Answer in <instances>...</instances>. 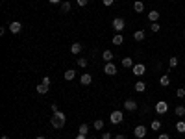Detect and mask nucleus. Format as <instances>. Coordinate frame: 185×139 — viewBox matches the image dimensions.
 Returning <instances> with one entry per match:
<instances>
[{
	"label": "nucleus",
	"mask_w": 185,
	"mask_h": 139,
	"mask_svg": "<svg viewBox=\"0 0 185 139\" xmlns=\"http://www.w3.org/2000/svg\"><path fill=\"white\" fill-rule=\"evenodd\" d=\"M92 126H95L96 130H102V128H104V121H102V119H96V121H95V124H92Z\"/></svg>",
	"instance_id": "obj_27"
},
{
	"label": "nucleus",
	"mask_w": 185,
	"mask_h": 139,
	"mask_svg": "<svg viewBox=\"0 0 185 139\" xmlns=\"http://www.w3.org/2000/svg\"><path fill=\"white\" fill-rule=\"evenodd\" d=\"M145 73H146V67H145L143 63H135V65H133V74H135V76L141 78V76H145Z\"/></svg>",
	"instance_id": "obj_6"
},
{
	"label": "nucleus",
	"mask_w": 185,
	"mask_h": 139,
	"mask_svg": "<svg viewBox=\"0 0 185 139\" xmlns=\"http://www.w3.org/2000/svg\"><path fill=\"white\" fill-rule=\"evenodd\" d=\"M174 115L181 119L183 115H185V106H176V108H174Z\"/></svg>",
	"instance_id": "obj_17"
},
{
	"label": "nucleus",
	"mask_w": 185,
	"mask_h": 139,
	"mask_svg": "<svg viewBox=\"0 0 185 139\" xmlns=\"http://www.w3.org/2000/svg\"><path fill=\"white\" fill-rule=\"evenodd\" d=\"M78 132H80L82 135H87V132H89V126H87V124H80V128H78Z\"/></svg>",
	"instance_id": "obj_26"
},
{
	"label": "nucleus",
	"mask_w": 185,
	"mask_h": 139,
	"mask_svg": "<svg viewBox=\"0 0 185 139\" xmlns=\"http://www.w3.org/2000/svg\"><path fill=\"white\" fill-rule=\"evenodd\" d=\"M0 139H9V137H8V135H2V137H0Z\"/></svg>",
	"instance_id": "obj_40"
},
{
	"label": "nucleus",
	"mask_w": 185,
	"mask_h": 139,
	"mask_svg": "<svg viewBox=\"0 0 185 139\" xmlns=\"http://www.w3.org/2000/svg\"><path fill=\"white\" fill-rule=\"evenodd\" d=\"M111 26H113V30L117 32V34H120V32L126 28V22H124V19H120V17H115L113 22H111Z\"/></svg>",
	"instance_id": "obj_2"
},
{
	"label": "nucleus",
	"mask_w": 185,
	"mask_h": 139,
	"mask_svg": "<svg viewBox=\"0 0 185 139\" xmlns=\"http://www.w3.org/2000/svg\"><path fill=\"white\" fill-rule=\"evenodd\" d=\"M41 84H44V85H50V84H52V80H50V78H48V76H44V78H43V82H41Z\"/></svg>",
	"instance_id": "obj_33"
},
{
	"label": "nucleus",
	"mask_w": 185,
	"mask_h": 139,
	"mask_svg": "<svg viewBox=\"0 0 185 139\" xmlns=\"http://www.w3.org/2000/svg\"><path fill=\"white\" fill-rule=\"evenodd\" d=\"M155 111H157L159 115H163V113H167V111H169V104H167L165 100H159V102L155 104Z\"/></svg>",
	"instance_id": "obj_7"
},
{
	"label": "nucleus",
	"mask_w": 185,
	"mask_h": 139,
	"mask_svg": "<svg viewBox=\"0 0 185 139\" xmlns=\"http://www.w3.org/2000/svg\"><path fill=\"white\" fill-rule=\"evenodd\" d=\"M9 30H11V34H19L22 30V24H20L19 20H13L11 24H9Z\"/></svg>",
	"instance_id": "obj_11"
},
{
	"label": "nucleus",
	"mask_w": 185,
	"mask_h": 139,
	"mask_svg": "<svg viewBox=\"0 0 185 139\" xmlns=\"http://www.w3.org/2000/svg\"><path fill=\"white\" fill-rule=\"evenodd\" d=\"M76 2H78V6H80V8H83V6H87L89 0H76Z\"/></svg>",
	"instance_id": "obj_34"
},
{
	"label": "nucleus",
	"mask_w": 185,
	"mask_h": 139,
	"mask_svg": "<svg viewBox=\"0 0 185 139\" xmlns=\"http://www.w3.org/2000/svg\"><path fill=\"white\" fill-rule=\"evenodd\" d=\"M76 139H85V135H82V134H78V135H76Z\"/></svg>",
	"instance_id": "obj_39"
},
{
	"label": "nucleus",
	"mask_w": 185,
	"mask_h": 139,
	"mask_svg": "<svg viewBox=\"0 0 185 139\" xmlns=\"http://www.w3.org/2000/svg\"><path fill=\"white\" fill-rule=\"evenodd\" d=\"M157 139H170V137H169V134H159Z\"/></svg>",
	"instance_id": "obj_36"
},
{
	"label": "nucleus",
	"mask_w": 185,
	"mask_h": 139,
	"mask_svg": "<svg viewBox=\"0 0 185 139\" xmlns=\"http://www.w3.org/2000/svg\"><path fill=\"white\" fill-rule=\"evenodd\" d=\"M133 11H135V13H143V11H145V4L141 2V0L133 2Z\"/></svg>",
	"instance_id": "obj_13"
},
{
	"label": "nucleus",
	"mask_w": 185,
	"mask_h": 139,
	"mask_svg": "<svg viewBox=\"0 0 185 139\" xmlns=\"http://www.w3.org/2000/svg\"><path fill=\"white\" fill-rule=\"evenodd\" d=\"M78 67H82V69L87 67V59L85 58H78Z\"/></svg>",
	"instance_id": "obj_31"
},
{
	"label": "nucleus",
	"mask_w": 185,
	"mask_h": 139,
	"mask_svg": "<svg viewBox=\"0 0 185 139\" xmlns=\"http://www.w3.org/2000/svg\"><path fill=\"white\" fill-rule=\"evenodd\" d=\"M68 11H71V2L63 0V2H61V13H68Z\"/></svg>",
	"instance_id": "obj_22"
},
{
	"label": "nucleus",
	"mask_w": 185,
	"mask_h": 139,
	"mask_svg": "<svg viewBox=\"0 0 185 139\" xmlns=\"http://www.w3.org/2000/svg\"><path fill=\"white\" fill-rule=\"evenodd\" d=\"M122 119H124V113H122V111H119V109H115V111L109 115V121H111L113 124H119V123H122Z\"/></svg>",
	"instance_id": "obj_3"
},
{
	"label": "nucleus",
	"mask_w": 185,
	"mask_h": 139,
	"mask_svg": "<svg viewBox=\"0 0 185 139\" xmlns=\"http://www.w3.org/2000/svg\"><path fill=\"white\" fill-rule=\"evenodd\" d=\"M48 87H50V85H44V84H39V85L35 87V91L39 93V95H46V93H48Z\"/></svg>",
	"instance_id": "obj_15"
},
{
	"label": "nucleus",
	"mask_w": 185,
	"mask_h": 139,
	"mask_svg": "<svg viewBox=\"0 0 185 139\" xmlns=\"http://www.w3.org/2000/svg\"><path fill=\"white\" fill-rule=\"evenodd\" d=\"M102 139H111V134H109V132H104V134H102Z\"/></svg>",
	"instance_id": "obj_35"
},
{
	"label": "nucleus",
	"mask_w": 185,
	"mask_h": 139,
	"mask_svg": "<svg viewBox=\"0 0 185 139\" xmlns=\"http://www.w3.org/2000/svg\"><path fill=\"white\" fill-rule=\"evenodd\" d=\"M169 2H172V0H169Z\"/></svg>",
	"instance_id": "obj_43"
},
{
	"label": "nucleus",
	"mask_w": 185,
	"mask_h": 139,
	"mask_svg": "<svg viewBox=\"0 0 185 139\" xmlns=\"http://www.w3.org/2000/svg\"><path fill=\"white\" fill-rule=\"evenodd\" d=\"M176 132L178 134H185V123L183 121H178L176 123Z\"/></svg>",
	"instance_id": "obj_23"
},
{
	"label": "nucleus",
	"mask_w": 185,
	"mask_h": 139,
	"mask_svg": "<svg viewBox=\"0 0 185 139\" xmlns=\"http://www.w3.org/2000/svg\"><path fill=\"white\" fill-rule=\"evenodd\" d=\"M82 50H83V45H82V43H78V41H76V43H72V45H71V54L78 56Z\"/></svg>",
	"instance_id": "obj_9"
},
{
	"label": "nucleus",
	"mask_w": 185,
	"mask_h": 139,
	"mask_svg": "<svg viewBox=\"0 0 185 139\" xmlns=\"http://www.w3.org/2000/svg\"><path fill=\"white\" fill-rule=\"evenodd\" d=\"M133 39H135V41H139V43L145 41V32H143V30H137V32L133 34Z\"/></svg>",
	"instance_id": "obj_20"
},
{
	"label": "nucleus",
	"mask_w": 185,
	"mask_h": 139,
	"mask_svg": "<svg viewBox=\"0 0 185 139\" xmlns=\"http://www.w3.org/2000/svg\"><path fill=\"white\" fill-rule=\"evenodd\" d=\"M159 28H161V26H159V22H152V24H150V30H152L154 34H157V32H159Z\"/></svg>",
	"instance_id": "obj_29"
},
{
	"label": "nucleus",
	"mask_w": 185,
	"mask_h": 139,
	"mask_svg": "<svg viewBox=\"0 0 185 139\" xmlns=\"http://www.w3.org/2000/svg\"><path fill=\"white\" fill-rule=\"evenodd\" d=\"M111 43L119 46V45H122V43H124V37H122L120 34H115V35H113V41H111Z\"/></svg>",
	"instance_id": "obj_19"
},
{
	"label": "nucleus",
	"mask_w": 185,
	"mask_h": 139,
	"mask_svg": "<svg viewBox=\"0 0 185 139\" xmlns=\"http://www.w3.org/2000/svg\"><path fill=\"white\" fill-rule=\"evenodd\" d=\"M91 82H92V76H91L89 73H83V74L80 76V84H82V85H91Z\"/></svg>",
	"instance_id": "obj_10"
},
{
	"label": "nucleus",
	"mask_w": 185,
	"mask_h": 139,
	"mask_svg": "<svg viewBox=\"0 0 185 139\" xmlns=\"http://www.w3.org/2000/svg\"><path fill=\"white\" fill-rule=\"evenodd\" d=\"M159 84L163 85V87H167V85L170 84V76H169V74H165V76H161V78H159Z\"/></svg>",
	"instance_id": "obj_24"
},
{
	"label": "nucleus",
	"mask_w": 185,
	"mask_h": 139,
	"mask_svg": "<svg viewBox=\"0 0 185 139\" xmlns=\"http://www.w3.org/2000/svg\"><path fill=\"white\" fill-rule=\"evenodd\" d=\"M178 63H180V59H178L176 56H172V58L169 59V65H170V69H176V67H178Z\"/></svg>",
	"instance_id": "obj_25"
},
{
	"label": "nucleus",
	"mask_w": 185,
	"mask_h": 139,
	"mask_svg": "<svg viewBox=\"0 0 185 139\" xmlns=\"http://www.w3.org/2000/svg\"><path fill=\"white\" fill-rule=\"evenodd\" d=\"M50 123H52V126H54L56 130H61V128L65 126V123H67V115H65L63 111H56V113L52 115Z\"/></svg>",
	"instance_id": "obj_1"
},
{
	"label": "nucleus",
	"mask_w": 185,
	"mask_h": 139,
	"mask_svg": "<svg viewBox=\"0 0 185 139\" xmlns=\"http://www.w3.org/2000/svg\"><path fill=\"white\" fill-rule=\"evenodd\" d=\"M35 139H44V137H43V135H37V137H35Z\"/></svg>",
	"instance_id": "obj_41"
},
{
	"label": "nucleus",
	"mask_w": 185,
	"mask_h": 139,
	"mask_svg": "<svg viewBox=\"0 0 185 139\" xmlns=\"http://www.w3.org/2000/svg\"><path fill=\"white\" fill-rule=\"evenodd\" d=\"M48 2H50V4H61L63 0H48Z\"/></svg>",
	"instance_id": "obj_38"
},
{
	"label": "nucleus",
	"mask_w": 185,
	"mask_h": 139,
	"mask_svg": "<svg viewBox=\"0 0 185 139\" xmlns=\"http://www.w3.org/2000/svg\"><path fill=\"white\" fill-rule=\"evenodd\" d=\"M113 2H115V0H102V4H104L106 8H109V6H113Z\"/></svg>",
	"instance_id": "obj_32"
},
{
	"label": "nucleus",
	"mask_w": 185,
	"mask_h": 139,
	"mask_svg": "<svg viewBox=\"0 0 185 139\" xmlns=\"http://www.w3.org/2000/svg\"><path fill=\"white\" fill-rule=\"evenodd\" d=\"M104 73H106L107 76H115V74H117V67H115L113 61H109V63L104 65Z\"/></svg>",
	"instance_id": "obj_5"
},
{
	"label": "nucleus",
	"mask_w": 185,
	"mask_h": 139,
	"mask_svg": "<svg viewBox=\"0 0 185 139\" xmlns=\"http://www.w3.org/2000/svg\"><path fill=\"white\" fill-rule=\"evenodd\" d=\"M150 128H152V130H157V132H159V130H161V123H159V121H152Z\"/></svg>",
	"instance_id": "obj_28"
},
{
	"label": "nucleus",
	"mask_w": 185,
	"mask_h": 139,
	"mask_svg": "<svg viewBox=\"0 0 185 139\" xmlns=\"http://www.w3.org/2000/svg\"><path fill=\"white\" fill-rule=\"evenodd\" d=\"M176 97H178V98H185V89H183V87H180V89L176 91Z\"/></svg>",
	"instance_id": "obj_30"
},
{
	"label": "nucleus",
	"mask_w": 185,
	"mask_h": 139,
	"mask_svg": "<svg viewBox=\"0 0 185 139\" xmlns=\"http://www.w3.org/2000/svg\"><path fill=\"white\" fill-rule=\"evenodd\" d=\"M145 89H146V84H145L143 80H139V82L135 84V91H137V93H143Z\"/></svg>",
	"instance_id": "obj_21"
},
{
	"label": "nucleus",
	"mask_w": 185,
	"mask_h": 139,
	"mask_svg": "<svg viewBox=\"0 0 185 139\" xmlns=\"http://www.w3.org/2000/svg\"><path fill=\"white\" fill-rule=\"evenodd\" d=\"M65 80H68V82H71V80H74L76 78V71H72V69H68V71H65Z\"/></svg>",
	"instance_id": "obj_18"
},
{
	"label": "nucleus",
	"mask_w": 185,
	"mask_h": 139,
	"mask_svg": "<svg viewBox=\"0 0 185 139\" xmlns=\"http://www.w3.org/2000/svg\"><path fill=\"white\" fill-rule=\"evenodd\" d=\"M146 132H148V130H146L143 124H139V126H135V128H133V135H135L137 139H145Z\"/></svg>",
	"instance_id": "obj_4"
},
{
	"label": "nucleus",
	"mask_w": 185,
	"mask_h": 139,
	"mask_svg": "<svg viewBox=\"0 0 185 139\" xmlns=\"http://www.w3.org/2000/svg\"><path fill=\"white\" fill-rule=\"evenodd\" d=\"M115 139H126V137H124V134H117V135H115Z\"/></svg>",
	"instance_id": "obj_37"
},
{
	"label": "nucleus",
	"mask_w": 185,
	"mask_h": 139,
	"mask_svg": "<svg viewBox=\"0 0 185 139\" xmlns=\"http://www.w3.org/2000/svg\"><path fill=\"white\" fill-rule=\"evenodd\" d=\"M148 20L150 22H157L159 20V11H155V9L154 11H148Z\"/></svg>",
	"instance_id": "obj_16"
},
{
	"label": "nucleus",
	"mask_w": 185,
	"mask_h": 139,
	"mask_svg": "<svg viewBox=\"0 0 185 139\" xmlns=\"http://www.w3.org/2000/svg\"><path fill=\"white\" fill-rule=\"evenodd\" d=\"M183 37H185V32H183Z\"/></svg>",
	"instance_id": "obj_42"
},
{
	"label": "nucleus",
	"mask_w": 185,
	"mask_h": 139,
	"mask_svg": "<svg viewBox=\"0 0 185 139\" xmlns=\"http://www.w3.org/2000/svg\"><path fill=\"white\" fill-rule=\"evenodd\" d=\"M133 59H131V56H126V58H122V67H126V69H133Z\"/></svg>",
	"instance_id": "obj_12"
},
{
	"label": "nucleus",
	"mask_w": 185,
	"mask_h": 139,
	"mask_svg": "<svg viewBox=\"0 0 185 139\" xmlns=\"http://www.w3.org/2000/svg\"><path fill=\"white\" fill-rule=\"evenodd\" d=\"M113 58H115V54H113L111 50H104V54H102V59H104L106 63H109V61H113Z\"/></svg>",
	"instance_id": "obj_14"
},
{
	"label": "nucleus",
	"mask_w": 185,
	"mask_h": 139,
	"mask_svg": "<svg viewBox=\"0 0 185 139\" xmlns=\"http://www.w3.org/2000/svg\"><path fill=\"white\" fill-rule=\"evenodd\" d=\"M139 106H137V102L133 100V98H128V100H124V109H128V111H135Z\"/></svg>",
	"instance_id": "obj_8"
}]
</instances>
